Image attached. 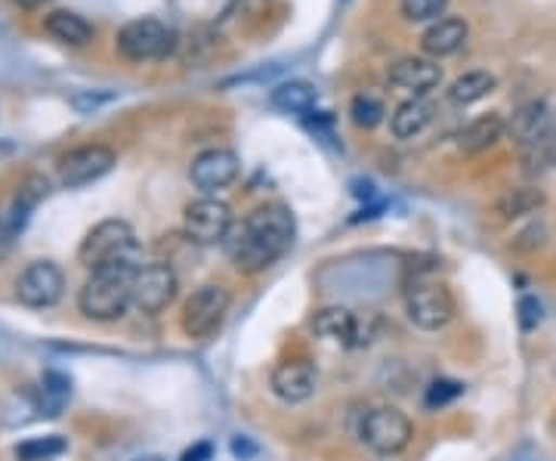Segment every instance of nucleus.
I'll return each mask as SVG.
<instances>
[{
    "instance_id": "f257e3e1",
    "label": "nucleus",
    "mask_w": 556,
    "mask_h": 461,
    "mask_svg": "<svg viewBox=\"0 0 556 461\" xmlns=\"http://www.w3.org/2000/svg\"><path fill=\"white\" fill-rule=\"evenodd\" d=\"M294 232H297L294 214L285 205L272 202L254 208L238 227H232L223 245L238 273L257 276L267 273L272 264H279L290 252Z\"/></svg>"
},
{
    "instance_id": "f03ea898",
    "label": "nucleus",
    "mask_w": 556,
    "mask_h": 461,
    "mask_svg": "<svg viewBox=\"0 0 556 461\" xmlns=\"http://www.w3.org/2000/svg\"><path fill=\"white\" fill-rule=\"evenodd\" d=\"M140 257H127L96 267L90 279L83 282L78 294V307L87 319L93 322H115L127 313V307L133 304V276L140 270Z\"/></svg>"
},
{
    "instance_id": "7ed1b4c3",
    "label": "nucleus",
    "mask_w": 556,
    "mask_h": 461,
    "mask_svg": "<svg viewBox=\"0 0 556 461\" xmlns=\"http://www.w3.org/2000/svg\"><path fill=\"white\" fill-rule=\"evenodd\" d=\"M405 313H409V319L417 329L439 332V329H445L452 322L454 297L439 279H432L424 270V273L414 276L412 282H409V289H405Z\"/></svg>"
},
{
    "instance_id": "20e7f679",
    "label": "nucleus",
    "mask_w": 556,
    "mask_h": 461,
    "mask_svg": "<svg viewBox=\"0 0 556 461\" xmlns=\"http://www.w3.org/2000/svg\"><path fill=\"white\" fill-rule=\"evenodd\" d=\"M127 257H140V245L133 227L127 220H103L93 230L83 235L81 248H78V260L83 267L96 270L115 260H127Z\"/></svg>"
},
{
    "instance_id": "39448f33",
    "label": "nucleus",
    "mask_w": 556,
    "mask_h": 461,
    "mask_svg": "<svg viewBox=\"0 0 556 461\" xmlns=\"http://www.w3.org/2000/svg\"><path fill=\"white\" fill-rule=\"evenodd\" d=\"M359 437L377 456H399L414 437L412 419L392 406H380L362 415L359 424Z\"/></svg>"
},
{
    "instance_id": "423d86ee",
    "label": "nucleus",
    "mask_w": 556,
    "mask_h": 461,
    "mask_svg": "<svg viewBox=\"0 0 556 461\" xmlns=\"http://www.w3.org/2000/svg\"><path fill=\"white\" fill-rule=\"evenodd\" d=\"M312 332L344 347H365L380 332V316L352 313L347 307H325L312 316Z\"/></svg>"
},
{
    "instance_id": "0eeeda50",
    "label": "nucleus",
    "mask_w": 556,
    "mask_h": 461,
    "mask_svg": "<svg viewBox=\"0 0 556 461\" xmlns=\"http://www.w3.org/2000/svg\"><path fill=\"white\" fill-rule=\"evenodd\" d=\"M229 307H232V294L223 285H202L198 292H192L183 307L185 337L207 341V337L217 335L227 322Z\"/></svg>"
},
{
    "instance_id": "6e6552de",
    "label": "nucleus",
    "mask_w": 556,
    "mask_h": 461,
    "mask_svg": "<svg viewBox=\"0 0 556 461\" xmlns=\"http://www.w3.org/2000/svg\"><path fill=\"white\" fill-rule=\"evenodd\" d=\"M173 50V31L158 20H133L118 31V53L130 63L165 60Z\"/></svg>"
},
{
    "instance_id": "1a4fd4ad",
    "label": "nucleus",
    "mask_w": 556,
    "mask_h": 461,
    "mask_svg": "<svg viewBox=\"0 0 556 461\" xmlns=\"http://www.w3.org/2000/svg\"><path fill=\"white\" fill-rule=\"evenodd\" d=\"M185 235L195 242V245H217V242H227V235L232 232V208L227 202L205 195V199H195L192 205H185L183 214Z\"/></svg>"
},
{
    "instance_id": "9d476101",
    "label": "nucleus",
    "mask_w": 556,
    "mask_h": 461,
    "mask_svg": "<svg viewBox=\"0 0 556 461\" xmlns=\"http://www.w3.org/2000/svg\"><path fill=\"white\" fill-rule=\"evenodd\" d=\"M177 289L180 282L170 264H145L133 276V307L148 316L161 313L173 304Z\"/></svg>"
},
{
    "instance_id": "9b49d317",
    "label": "nucleus",
    "mask_w": 556,
    "mask_h": 461,
    "mask_svg": "<svg viewBox=\"0 0 556 461\" xmlns=\"http://www.w3.org/2000/svg\"><path fill=\"white\" fill-rule=\"evenodd\" d=\"M47 192H50V187H47V180L38 177V174H31V177L22 180V187L16 189V195H13L7 214H0V260L16 245V239L25 230L31 210L38 208L43 199H47Z\"/></svg>"
},
{
    "instance_id": "f8f14e48",
    "label": "nucleus",
    "mask_w": 556,
    "mask_h": 461,
    "mask_svg": "<svg viewBox=\"0 0 556 461\" xmlns=\"http://www.w3.org/2000/svg\"><path fill=\"white\" fill-rule=\"evenodd\" d=\"M65 292V276L53 260H35L22 270L16 282V297L31 310H47L60 304Z\"/></svg>"
},
{
    "instance_id": "ddd939ff",
    "label": "nucleus",
    "mask_w": 556,
    "mask_h": 461,
    "mask_svg": "<svg viewBox=\"0 0 556 461\" xmlns=\"http://www.w3.org/2000/svg\"><path fill=\"white\" fill-rule=\"evenodd\" d=\"M115 152L103 143H93V146L72 149L68 155H62L60 162V180L62 187L81 189L87 183H96L100 177H105L108 170L115 168Z\"/></svg>"
},
{
    "instance_id": "4468645a",
    "label": "nucleus",
    "mask_w": 556,
    "mask_h": 461,
    "mask_svg": "<svg viewBox=\"0 0 556 461\" xmlns=\"http://www.w3.org/2000/svg\"><path fill=\"white\" fill-rule=\"evenodd\" d=\"M238 174H242L238 155H235L232 149L217 146L205 149L202 155H195V162H192V168H189V180L202 189V192L214 195V192H220V189L232 187V183L238 180Z\"/></svg>"
},
{
    "instance_id": "2eb2a0df",
    "label": "nucleus",
    "mask_w": 556,
    "mask_h": 461,
    "mask_svg": "<svg viewBox=\"0 0 556 461\" xmlns=\"http://www.w3.org/2000/svg\"><path fill=\"white\" fill-rule=\"evenodd\" d=\"M315 387H319V372L307 357L282 359L269 375V390L288 406L307 402L315 394Z\"/></svg>"
},
{
    "instance_id": "dca6fc26",
    "label": "nucleus",
    "mask_w": 556,
    "mask_h": 461,
    "mask_svg": "<svg viewBox=\"0 0 556 461\" xmlns=\"http://www.w3.org/2000/svg\"><path fill=\"white\" fill-rule=\"evenodd\" d=\"M551 130H554V112H551V105L544 103V100L522 103L514 112V118L507 121L510 140L522 149H532L538 143H544L551 137Z\"/></svg>"
},
{
    "instance_id": "f3484780",
    "label": "nucleus",
    "mask_w": 556,
    "mask_h": 461,
    "mask_svg": "<svg viewBox=\"0 0 556 461\" xmlns=\"http://www.w3.org/2000/svg\"><path fill=\"white\" fill-rule=\"evenodd\" d=\"M390 85L402 87L414 97H424L432 87L442 85V68L430 56H405L390 65Z\"/></svg>"
},
{
    "instance_id": "a211bd4d",
    "label": "nucleus",
    "mask_w": 556,
    "mask_h": 461,
    "mask_svg": "<svg viewBox=\"0 0 556 461\" xmlns=\"http://www.w3.org/2000/svg\"><path fill=\"white\" fill-rule=\"evenodd\" d=\"M470 38V25L464 20H457V16H449V20H436L424 31V38H421V50L430 56V60H442V56H452L457 53L464 43Z\"/></svg>"
},
{
    "instance_id": "6ab92c4d",
    "label": "nucleus",
    "mask_w": 556,
    "mask_h": 461,
    "mask_svg": "<svg viewBox=\"0 0 556 461\" xmlns=\"http://www.w3.org/2000/svg\"><path fill=\"white\" fill-rule=\"evenodd\" d=\"M504 133H507V121H504L497 112H489V115H479V118H474L470 125L461 130L457 146H461V152H467V155H476V152L492 149Z\"/></svg>"
},
{
    "instance_id": "aec40b11",
    "label": "nucleus",
    "mask_w": 556,
    "mask_h": 461,
    "mask_svg": "<svg viewBox=\"0 0 556 461\" xmlns=\"http://www.w3.org/2000/svg\"><path fill=\"white\" fill-rule=\"evenodd\" d=\"M43 28L53 41L65 43V47H87L93 41V25L72 10H53L43 20Z\"/></svg>"
},
{
    "instance_id": "412c9836",
    "label": "nucleus",
    "mask_w": 556,
    "mask_h": 461,
    "mask_svg": "<svg viewBox=\"0 0 556 461\" xmlns=\"http://www.w3.org/2000/svg\"><path fill=\"white\" fill-rule=\"evenodd\" d=\"M432 121V105L424 97H414L409 103H402L392 112V137L396 140H414L417 133H424Z\"/></svg>"
},
{
    "instance_id": "4be33fe9",
    "label": "nucleus",
    "mask_w": 556,
    "mask_h": 461,
    "mask_svg": "<svg viewBox=\"0 0 556 461\" xmlns=\"http://www.w3.org/2000/svg\"><path fill=\"white\" fill-rule=\"evenodd\" d=\"M269 100L275 108H282L288 115H309L319 103V90L309 81H285V85L272 87Z\"/></svg>"
},
{
    "instance_id": "5701e85b",
    "label": "nucleus",
    "mask_w": 556,
    "mask_h": 461,
    "mask_svg": "<svg viewBox=\"0 0 556 461\" xmlns=\"http://www.w3.org/2000/svg\"><path fill=\"white\" fill-rule=\"evenodd\" d=\"M544 202H547L544 189L519 187V189H507V192L497 199L494 210H497L504 220H516V217H526V214H532V210L544 208Z\"/></svg>"
},
{
    "instance_id": "b1692460",
    "label": "nucleus",
    "mask_w": 556,
    "mask_h": 461,
    "mask_svg": "<svg viewBox=\"0 0 556 461\" xmlns=\"http://www.w3.org/2000/svg\"><path fill=\"white\" fill-rule=\"evenodd\" d=\"M494 87H497V78L492 72H467L449 87V100L454 105H474L479 100H486Z\"/></svg>"
},
{
    "instance_id": "393cba45",
    "label": "nucleus",
    "mask_w": 556,
    "mask_h": 461,
    "mask_svg": "<svg viewBox=\"0 0 556 461\" xmlns=\"http://www.w3.org/2000/svg\"><path fill=\"white\" fill-rule=\"evenodd\" d=\"M72 399V377L62 375V372H47L41 384V412L56 419L62 415V409L68 406Z\"/></svg>"
},
{
    "instance_id": "a878e982",
    "label": "nucleus",
    "mask_w": 556,
    "mask_h": 461,
    "mask_svg": "<svg viewBox=\"0 0 556 461\" xmlns=\"http://www.w3.org/2000/svg\"><path fill=\"white\" fill-rule=\"evenodd\" d=\"M68 449L65 437H31L16 446V459L20 461H50L62 456Z\"/></svg>"
},
{
    "instance_id": "bb28decb",
    "label": "nucleus",
    "mask_w": 556,
    "mask_h": 461,
    "mask_svg": "<svg viewBox=\"0 0 556 461\" xmlns=\"http://www.w3.org/2000/svg\"><path fill=\"white\" fill-rule=\"evenodd\" d=\"M350 115H352V125L362 127V130H371V127H377L380 121H384L387 108H384V103H380L377 97H371V93H359V97H352Z\"/></svg>"
},
{
    "instance_id": "cd10ccee",
    "label": "nucleus",
    "mask_w": 556,
    "mask_h": 461,
    "mask_svg": "<svg viewBox=\"0 0 556 461\" xmlns=\"http://www.w3.org/2000/svg\"><path fill=\"white\" fill-rule=\"evenodd\" d=\"M464 394V384L461 381H452V377H436L430 381V387H427V394H424V406L436 412V409H445L449 402Z\"/></svg>"
},
{
    "instance_id": "c85d7f7f",
    "label": "nucleus",
    "mask_w": 556,
    "mask_h": 461,
    "mask_svg": "<svg viewBox=\"0 0 556 461\" xmlns=\"http://www.w3.org/2000/svg\"><path fill=\"white\" fill-rule=\"evenodd\" d=\"M449 0H402V16L409 22H430L445 13Z\"/></svg>"
},
{
    "instance_id": "c756f323",
    "label": "nucleus",
    "mask_w": 556,
    "mask_h": 461,
    "mask_svg": "<svg viewBox=\"0 0 556 461\" xmlns=\"http://www.w3.org/2000/svg\"><path fill=\"white\" fill-rule=\"evenodd\" d=\"M516 310H519V329L522 332H532L538 322H541V304H538V297H532V294L519 297Z\"/></svg>"
},
{
    "instance_id": "7c9ffc66",
    "label": "nucleus",
    "mask_w": 556,
    "mask_h": 461,
    "mask_svg": "<svg viewBox=\"0 0 556 461\" xmlns=\"http://www.w3.org/2000/svg\"><path fill=\"white\" fill-rule=\"evenodd\" d=\"M214 459V443H195V446H189L183 452V459L180 461H210Z\"/></svg>"
},
{
    "instance_id": "2f4dec72",
    "label": "nucleus",
    "mask_w": 556,
    "mask_h": 461,
    "mask_svg": "<svg viewBox=\"0 0 556 461\" xmlns=\"http://www.w3.org/2000/svg\"><path fill=\"white\" fill-rule=\"evenodd\" d=\"M232 452H235L238 459H250V456L257 452V446H250L247 440H232Z\"/></svg>"
},
{
    "instance_id": "473e14b6",
    "label": "nucleus",
    "mask_w": 556,
    "mask_h": 461,
    "mask_svg": "<svg viewBox=\"0 0 556 461\" xmlns=\"http://www.w3.org/2000/svg\"><path fill=\"white\" fill-rule=\"evenodd\" d=\"M13 7H20V10H38V7H43L47 0H10Z\"/></svg>"
},
{
    "instance_id": "72a5a7b5",
    "label": "nucleus",
    "mask_w": 556,
    "mask_h": 461,
    "mask_svg": "<svg viewBox=\"0 0 556 461\" xmlns=\"http://www.w3.org/2000/svg\"><path fill=\"white\" fill-rule=\"evenodd\" d=\"M137 461H161L158 456H148V459H137Z\"/></svg>"
}]
</instances>
